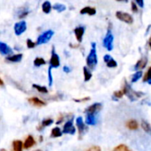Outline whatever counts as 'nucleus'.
I'll return each mask as SVG.
<instances>
[{"mask_svg": "<svg viewBox=\"0 0 151 151\" xmlns=\"http://www.w3.org/2000/svg\"><path fill=\"white\" fill-rule=\"evenodd\" d=\"M113 41H114V36H113L111 31L108 30L107 34L103 41V45L108 51H111L113 50Z\"/></svg>", "mask_w": 151, "mask_h": 151, "instance_id": "nucleus-3", "label": "nucleus"}, {"mask_svg": "<svg viewBox=\"0 0 151 151\" xmlns=\"http://www.w3.org/2000/svg\"><path fill=\"white\" fill-rule=\"evenodd\" d=\"M63 70H64V72H65V73H69V72L71 71V69H70L68 66H64Z\"/></svg>", "mask_w": 151, "mask_h": 151, "instance_id": "nucleus-42", "label": "nucleus"}, {"mask_svg": "<svg viewBox=\"0 0 151 151\" xmlns=\"http://www.w3.org/2000/svg\"><path fill=\"white\" fill-rule=\"evenodd\" d=\"M124 96H125V94H124V91H123V89L117 90V91H115V92L113 93L112 99H113L114 101H117V100H119V99L122 98Z\"/></svg>", "mask_w": 151, "mask_h": 151, "instance_id": "nucleus-28", "label": "nucleus"}, {"mask_svg": "<svg viewBox=\"0 0 151 151\" xmlns=\"http://www.w3.org/2000/svg\"><path fill=\"white\" fill-rule=\"evenodd\" d=\"M87 151H102V149L99 146L95 145V146H91Z\"/></svg>", "mask_w": 151, "mask_h": 151, "instance_id": "nucleus-38", "label": "nucleus"}, {"mask_svg": "<svg viewBox=\"0 0 151 151\" xmlns=\"http://www.w3.org/2000/svg\"><path fill=\"white\" fill-rule=\"evenodd\" d=\"M60 65V59L58 55L56 53L54 47H52V51H51V57L50 60V66L51 68H58Z\"/></svg>", "mask_w": 151, "mask_h": 151, "instance_id": "nucleus-6", "label": "nucleus"}, {"mask_svg": "<svg viewBox=\"0 0 151 151\" xmlns=\"http://www.w3.org/2000/svg\"><path fill=\"white\" fill-rule=\"evenodd\" d=\"M80 13L84 15V14H88L89 16H93L96 13V8L94 7H91V6H86V7H83L81 11H80Z\"/></svg>", "mask_w": 151, "mask_h": 151, "instance_id": "nucleus-16", "label": "nucleus"}, {"mask_svg": "<svg viewBox=\"0 0 151 151\" xmlns=\"http://www.w3.org/2000/svg\"><path fill=\"white\" fill-rule=\"evenodd\" d=\"M83 74H84V81L88 82L91 80L92 73H91V70H89L87 66L83 67Z\"/></svg>", "mask_w": 151, "mask_h": 151, "instance_id": "nucleus-21", "label": "nucleus"}, {"mask_svg": "<svg viewBox=\"0 0 151 151\" xmlns=\"http://www.w3.org/2000/svg\"><path fill=\"white\" fill-rule=\"evenodd\" d=\"M35 151H42V150H35Z\"/></svg>", "mask_w": 151, "mask_h": 151, "instance_id": "nucleus-47", "label": "nucleus"}, {"mask_svg": "<svg viewBox=\"0 0 151 151\" xmlns=\"http://www.w3.org/2000/svg\"><path fill=\"white\" fill-rule=\"evenodd\" d=\"M4 83L3 80L0 78V87H4Z\"/></svg>", "mask_w": 151, "mask_h": 151, "instance_id": "nucleus-43", "label": "nucleus"}, {"mask_svg": "<svg viewBox=\"0 0 151 151\" xmlns=\"http://www.w3.org/2000/svg\"><path fill=\"white\" fill-rule=\"evenodd\" d=\"M111 58V55L106 54V55H104V61L106 63V62H108Z\"/></svg>", "mask_w": 151, "mask_h": 151, "instance_id": "nucleus-41", "label": "nucleus"}, {"mask_svg": "<svg viewBox=\"0 0 151 151\" xmlns=\"http://www.w3.org/2000/svg\"><path fill=\"white\" fill-rule=\"evenodd\" d=\"M46 64V61L42 58H36L35 60H34V65L36 66V67H39L41 65H43Z\"/></svg>", "mask_w": 151, "mask_h": 151, "instance_id": "nucleus-32", "label": "nucleus"}, {"mask_svg": "<svg viewBox=\"0 0 151 151\" xmlns=\"http://www.w3.org/2000/svg\"><path fill=\"white\" fill-rule=\"evenodd\" d=\"M126 127L132 131H135L139 128V124L135 119H130L126 123Z\"/></svg>", "mask_w": 151, "mask_h": 151, "instance_id": "nucleus-18", "label": "nucleus"}, {"mask_svg": "<svg viewBox=\"0 0 151 151\" xmlns=\"http://www.w3.org/2000/svg\"><path fill=\"white\" fill-rule=\"evenodd\" d=\"M32 87L34 88H35L38 92L42 93V94H47L48 93V88L46 87H43V86H41V85H38V84H33Z\"/></svg>", "mask_w": 151, "mask_h": 151, "instance_id": "nucleus-27", "label": "nucleus"}, {"mask_svg": "<svg viewBox=\"0 0 151 151\" xmlns=\"http://www.w3.org/2000/svg\"><path fill=\"white\" fill-rule=\"evenodd\" d=\"M123 91H124V94L125 96H127L132 102H134L136 100H138L139 98L142 97L144 96V94L142 92H140V91H134L132 87L125 81V83H124V86L122 88Z\"/></svg>", "mask_w": 151, "mask_h": 151, "instance_id": "nucleus-2", "label": "nucleus"}, {"mask_svg": "<svg viewBox=\"0 0 151 151\" xmlns=\"http://www.w3.org/2000/svg\"><path fill=\"white\" fill-rule=\"evenodd\" d=\"M12 151H22L23 142L19 140H15L12 142Z\"/></svg>", "mask_w": 151, "mask_h": 151, "instance_id": "nucleus-20", "label": "nucleus"}, {"mask_svg": "<svg viewBox=\"0 0 151 151\" xmlns=\"http://www.w3.org/2000/svg\"><path fill=\"white\" fill-rule=\"evenodd\" d=\"M48 75H49V84L50 86L52 85V75H51V67L50 66L49 67V70H48Z\"/></svg>", "mask_w": 151, "mask_h": 151, "instance_id": "nucleus-37", "label": "nucleus"}, {"mask_svg": "<svg viewBox=\"0 0 151 151\" xmlns=\"http://www.w3.org/2000/svg\"><path fill=\"white\" fill-rule=\"evenodd\" d=\"M106 65L109 68H116L118 66V63H117V61L115 59H113L111 58L108 62H106Z\"/></svg>", "mask_w": 151, "mask_h": 151, "instance_id": "nucleus-33", "label": "nucleus"}, {"mask_svg": "<svg viewBox=\"0 0 151 151\" xmlns=\"http://www.w3.org/2000/svg\"><path fill=\"white\" fill-rule=\"evenodd\" d=\"M35 144V138L32 136V135H28L25 142H23V148L28 150V149H31L34 145Z\"/></svg>", "mask_w": 151, "mask_h": 151, "instance_id": "nucleus-15", "label": "nucleus"}, {"mask_svg": "<svg viewBox=\"0 0 151 151\" xmlns=\"http://www.w3.org/2000/svg\"><path fill=\"white\" fill-rule=\"evenodd\" d=\"M75 122H76V127H77L79 134L81 136V135L83 134V133L86 130V123L84 122V120H83V119L81 117H78L76 119V121Z\"/></svg>", "mask_w": 151, "mask_h": 151, "instance_id": "nucleus-11", "label": "nucleus"}, {"mask_svg": "<svg viewBox=\"0 0 151 151\" xmlns=\"http://www.w3.org/2000/svg\"><path fill=\"white\" fill-rule=\"evenodd\" d=\"M28 103L30 104H32L33 106H35V107H43L46 105V103L43 102L42 100L39 99L38 97H30L28 98Z\"/></svg>", "mask_w": 151, "mask_h": 151, "instance_id": "nucleus-13", "label": "nucleus"}, {"mask_svg": "<svg viewBox=\"0 0 151 151\" xmlns=\"http://www.w3.org/2000/svg\"><path fill=\"white\" fill-rule=\"evenodd\" d=\"M112 151H132L130 150V148L126 145V144H119L118 146H116Z\"/></svg>", "mask_w": 151, "mask_h": 151, "instance_id": "nucleus-31", "label": "nucleus"}, {"mask_svg": "<svg viewBox=\"0 0 151 151\" xmlns=\"http://www.w3.org/2000/svg\"><path fill=\"white\" fill-rule=\"evenodd\" d=\"M62 134H63V132L61 131V129L59 127H54L51 130L50 136L53 137V138H58V137H61Z\"/></svg>", "mask_w": 151, "mask_h": 151, "instance_id": "nucleus-24", "label": "nucleus"}, {"mask_svg": "<svg viewBox=\"0 0 151 151\" xmlns=\"http://www.w3.org/2000/svg\"><path fill=\"white\" fill-rule=\"evenodd\" d=\"M26 30H27V23L24 20L19 21V22H17L14 25V32H15V35H22Z\"/></svg>", "mask_w": 151, "mask_h": 151, "instance_id": "nucleus-8", "label": "nucleus"}, {"mask_svg": "<svg viewBox=\"0 0 151 151\" xmlns=\"http://www.w3.org/2000/svg\"><path fill=\"white\" fill-rule=\"evenodd\" d=\"M149 46H150V48L151 49V36L150 38V40H149Z\"/></svg>", "mask_w": 151, "mask_h": 151, "instance_id": "nucleus-45", "label": "nucleus"}, {"mask_svg": "<svg viewBox=\"0 0 151 151\" xmlns=\"http://www.w3.org/2000/svg\"><path fill=\"white\" fill-rule=\"evenodd\" d=\"M148 64V58L147 57H142V58H140L136 64L134 65V70L136 72V71H142V69H144L146 67Z\"/></svg>", "mask_w": 151, "mask_h": 151, "instance_id": "nucleus-9", "label": "nucleus"}, {"mask_svg": "<svg viewBox=\"0 0 151 151\" xmlns=\"http://www.w3.org/2000/svg\"><path fill=\"white\" fill-rule=\"evenodd\" d=\"M51 9H52V5H51V4H50L49 1H45V2L42 4V12H43L44 13H46V14L50 13V11H51Z\"/></svg>", "mask_w": 151, "mask_h": 151, "instance_id": "nucleus-22", "label": "nucleus"}, {"mask_svg": "<svg viewBox=\"0 0 151 151\" xmlns=\"http://www.w3.org/2000/svg\"><path fill=\"white\" fill-rule=\"evenodd\" d=\"M103 108V104L100 103H95L91 105H89L86 110H85V113L86 114H96L98 113Z\"/></svg>", "mask_w": 151, "mask_h": 151, "instance_id": "nucleus-7", "label": "nucleus"}, {"mask_svg": "<svg viewBox=\"0 0 151 151\" xmlns=\"http://www.w3.org/2000/svg\"><path fill=\"white\" fill-rule=\"evenodd\" d=\"M141 126H142V129L146 132V133H148V134H150L151 133V126L150 124L148 122V121H146V120H142V124H141Z\"/></svg>", "mask_w": 151, "mask_h": 151, "instance_id": "nucleus-29", "label": "nucleus"}, {"mask_svg": "<svg viewBox=\"0 0 151 151\" xmlns=\"http://www.w3.org/2000/svg\"><path fill=\"white\" fill-rule=\"evenodd\" d=\"M90 100V97H84V98H81V99H73L74 102H77V103H82V102H87V101H89Z\"/></svg>", "mask_w": 151, "mask_h": 151, "instance_id": "nucleus-39", "label": "nucleus"}, {"mask_svg": "<svg viewBox=\"0 0 151 151\" xmlns=\"http://www.w3.org/2000/svg\"><path fill=\"white\" fill-rule=\"evenodd\" d=\"M54 35V32L52 30H47L45 32H43L42 35H40L37 38V44L40 45V44H44V43H47L53 36Z\"/></svg>", "mask_w": 151, "mask_h": 151, "instance_id": "nucleus-5", "label": "nucleus"}, {"mask_svg": "<svg viewBox=\"0 0 151 151\" xmlns=\"http://www.w3.org/2000/svg\"><path fill=\"white\" fill-rule=\"evenodd\" d=\"M85 123L88 126H93L96 123V118L95 117V114H86Z\"/></svg>", "mask_w": 151, "mask_h": 151, "instance_id": "nucleus-19", "label": "nucleus"}, {"mask_svg": "<svg viewBox=\"0 0 151 151\" xmlns=\"http://www.w3.org/2000/svg\"><path fill=\"white\" fill-rule=\"evenodd\" d=\"M116 1H118V2H125V3L128 2V0H116Z\"/></svg>", "mask_w": 151, "mask_h": 151, "instance_id": "nucleus-44", "label": "nucleus"}, {"mask_svg": "<svg viewBox=\"0 0 151 151\" xmlns=\"http://www.w3.org/2000/svg\"><path fill=\"white\" fill-rule=\"evenodd\" d=\"M28 12H28V10H27V9L21 10V11H20V12L19 13L18 17H19V19H23V18H25L26 16H27Z\"/></svg>", "mask_w": 151, "mask_h": 151, "instance_id": "nucleus-35", "label": "nucleus"}, {"mask_svg": "<svg viewBox=\"0 0 151 151\" xmlns=\"http://www.w3.org/2000/svg\"><path fill=\"white\" fill-rule=\"evenodd\" d=\"M22 58H23L22 54H14V55L6 57L5 60L8 61V62H11V63H18V62L21 61Z\"/></svg>", "mask_w": 151, "mask_h": 151, "instance_id": "nucleus-17", "label": "nucleus"}, {"mask_svg": "<svg viewBox=\"0 0 151 151\" xmlns=\"http://www.w3.org/2000/svg\"><path fill=\"white\" fill-rule=\"evenodd\" d=\"M131 4H132V11H133V12H134V13L138 12L139 10H138V5H137V4H136L135 2H132Z\"/></svg>", "mask_w": 151, "mask_h": 151, "instance_id": "nucleus-36", "label": "nucleus"}, {"mask_svg": "<svg viewBox=\"0 0 151 151\" xmlns=\"http://www.w3.org/2000/svg\"><path fill=\"white\" fill-rule=\"evenodd\" d=\"M0 53L3 56H8L12 53V50L6 43L0 41Z\"/></svg>", "mask_w": 151, "mask_h": 151, "instance_id": "nucleus-14", "label": "nucleus"}, {"mask_svg": "<svg viewBox=\"0 0 151 151\" xmlns=\"http://www.w3.org/2000/svg\"><path fill=\"white\" fill-rule=\"evenodd\" d=\"M142 81H143V82H147V83L151 85V65L149 67L146 73L144 74V76L142 78Z\"/></svg>", "mask_w": 151, "mask_h": 151, "instance_id": "nucleus-26", "label": "nucleus"}, {"mask_svg": "<svg viewBox=\"0 0 151 151\" xmlns=\"http://www.w3.org/2000/svg\"><path fill=\"white\" fill-rule=\"evenodd\" d=\"M142 75H143L142 71H136V72L133 74V76H132V78H131V81H132L133 83L137 82V81L142 77Z\"/></svg>", "mask_w": 151, "mask_h": 151, "instance_id": "nucleus-25", "label": "nucleus"}, {"mask_svg": "<svg viewBox=\"0 0 151 151\" xmlns=\"http://www.w3.org/2000/svg\"><path fill=\"white\" fill-rule=\"evenodd\" d=\"M52 8H53L54 10H56L58 12H62L65 11L66 6H65V4H59V3H58V4H55L52 6Z\"/></svg>", "mask_w": 151, "mask_h": 151, "instance_id": "nucleus-30", "label": "nucleus"}, {"mask_svg": "<svg viewBox=\"0 0 151 151\" xmlns=\"http://www.w3.org/2000/svg\"><path fill=\"white\" fill-rule=\"evenodd\" d=\"M86 63H87V67L93 71L96 69L97 63H98V58H97V53H96V42L91 43V50L86 58Z\"/></svg>", "mask_w": 151, "mask_h": 151, "instance_id": "nucleus-1", "label": "nucleus"}, {"mask_svg": "<svg viewBox=\"0 0 151 151\" xmlns=\"http://www.w3.org/2000/svg\"><path fill=\"white\" fill-rule=\"evenodd\" d=\"M0 151H6V150H4V149H1Z\"/></svg>", "mask_w": 151, "mask_h": 151, "instance_id": "nucleus-46", "label": "nucleus"}, {"mask_svg": "<svg viewBox=\"0 0 151 151\" xmlns=\"http://www.w3.org/2000/svg\"><path fill=\"white\" fill-rule=\"evenodd\" d=\"M36 45H38L37 42H33L31 39H27V46L28 49H33V48H35Z\"/></svg>", "mask_w": 151, "mask_h": 151, "instance_id": "nucleus-34", "label": "nucleus"}, {"mask_svg": "<svg viewBox=\"0 0 151 151\" xmlns=\"http://www.w3.org/2000/svg\"><path fill=\"white\" fill-rule=\"evenodd\" d=\"M116 17L118 19H119L120 21H123L127 24H133L134 23V18L132 15H130L129 13L127 12H121V11H118L116 12Z\"/></svg>", "mask_w": 151, "mask_h": 151, "instance_id": "nucleus-4", "label": "nucleus"}, {"mask_svg": "<svg viewBox=\"0 0 151 151\" xmlns=\"http://www.w3.org/2000/svg\"><path fill=\"white\" fill-rule=\"evenodd\" d=\"M134 2L137 4V5L141 8L144 7V0H134Z\"/></svg>", "mask_w": 151, "mask_h": 151, "instance_id": "nucleus-40", "label": "nucleus"}, {"mask_svg": "<svg viewBox=\"0 0 151 151\" xmlns=\"http://www.w3.org/2000/svg\"><path fill=\"white\" fill-rule=\"evenodd\" d=\"M64 134H74L76 132L75 127H73V124L72 121H67L63 127V131Z\"/></svg>", "mask_w": 151, "mask_h": 151, "instance_id": "nucleus-12", "label": "nucleus"}, {"mask_svg": "<svg viewBox=\"0 0 151 151\" xmlns=\"http://www.w3.org/2000/svg\"><path fill=\"white\" fill-rule=\"evenodd\" d=\"M53 123V119H43L42 121V123H41V125L37 127V129L38 130H41V129H42V128H44V127H49V126H50L51 124Z\"/></svg>", "mask_w": 151, "mask_h": 151, "instance_id": "nucleus-23", "label": "nucleus"}, {"mask_svg": "<svg viewBox=\"0 0 151 151\" xmlns=\"http://www.w3.org/2000/svg\"><path fill=\"white\" fill-rule=\"evenodd\" d=\"M73 32H74L76 40L78 41V42L81 43V42H82L83 35H84V33H85V27H83V26H79V27H77L74 28Z\"/></svg>", "mask_w": 151, "mask_h": 151, "instance_id": "nucleus-10", "label": "nucleus"}]
</instances>
